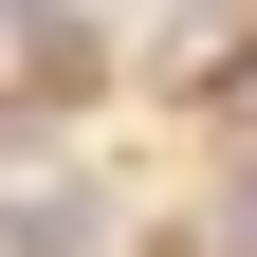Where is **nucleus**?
I'll list each match as a JSON object with an SVG mask.
<instances>
[{
    "mask_svg": "<svg viewBox=\"0 0 257 257\" xmlns=\"http://www.w3.org/2000/svg\"><path fill=\"white\" fill-rule=\"evenodd\" d=\"M0 239H19V257H92V202H74V184H19Z\"/></svg>",
    "mask_w": 257,
    "mask_h": 257,
    "instance_id": "f257e3e1",
    "label": "nucleus"
}]
</instances>
